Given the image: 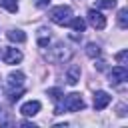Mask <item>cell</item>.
Listing matches in <instances>:
<instances>
[{
  "label": "cell",
  "instance_id": "8fae6325",
  "mask_svg": "<svg viewBox=\"0 0 128 128\" xmlns=\"http://www.w3.org/2000/svg\"><path fill=\"white\" fill-rule=\"evenodd\" d=\"M6 36H8V40H12V42H24V40H26V34H24L22 30H10Z\"/></svg>",
  "mask_w": 128,
  "mask_h": 128
},
{
  "label": "cell",
  "instance_id": "9c48e42d",
  "mask_svg": "<svg viewBox=\"0 0 128 128\" xmlns=\"http://www.w3.org/2000/svg\"><path fill=\"white\" fill-rule=\"evenodd\" d=\"M78 80H80V66L78 64H70V68L66 70V82L70 86H74V84H78Z\"/></svg>",
  "mask_w": 128,
  "mask_h": 128
},
{
  "label": "cell",
  "instance_id": "2e32d148",
  "mask_svg": "<svg viewBox=\"0 0 128 128\" xmlns=\"http://www.w3.org/2000/svg\"><path fill=\"white\" fill-rule=\"evenodd\" d=\"M48 42H50V36H46V30L40 28L38 30V44L40 46H48Z\"/></svg>",
  "mask_w": 128,
  "mask_h": 128
},
{
  "label": "cell",
  "instance_id": "7c38bea8",
  "mask_svg": "<svg viewBox=\"0 0 128 128\" xmlns=\"http://www.w3.org/2000/svg\"><path fill=\"white\" fill-rule=\"evenodd\" d=\"M118 24H120L122 30L128 28V8H122V10L118 12Z\"/></svg>",
  "mask_w": 128,
  "mask_h": 128
},
{
  "label": "cell",
  "instance_id": "5b68a950",
  "mask_svg": "<svg viewBox=\"0 0 128 128\" xmlns=\"http://www.w3.org/2000/svg\"><path fill=\"white\" fill-rule=\"evenodd\" d=\"M88 22H90L96 30H104V28H106V18H104L98 10H94V8L88 12Z\"/></svg>",
  "mask_w": 128,
  "mask_h": 128
},
{
  "label": "cell",
  "instance_id": "6da1fadb",
  "mask_svg": "<svg viewBox=\"0 0 128 128\" xmlns=\"http://www.w3.org/2000/svg\"><path fill=\"white\" fill-rule=\"evenodd\" d=\"M48 16H50V20H52L54 24H58V26H68V24H70V20H72V8L62 4V6L52 8Z\"/></svg>",
  "mask_w": 128,
  "mask_h": 128
},
{
  "label": "cell",
  "instance_id": "ba28073f",
  "mask_svg": "<svg viewBox=\"0 0 128 128\" xmlns=\"http://www.w3.org/2000/svg\"><path fill=\"white\" fill-rule=\"evenodd\" d=\"M40 108H42V104H40L38 100H30V102L22 104L20 112H22L24 116H34V114H38V112H40Z\"/></svg>",
  "mask_w": 128,
  "mask_h": 128
},
{
  "label": "cell",
  "instance_id": "8992f818",
  "mask_svg": "<svg viewBox=\"0 0 128 128\" xmlns=\"http://www.w3.org/2000/svg\"><path fill=\"white\" fill-rule=\"evenodd\" d=\"M108 104H110V94L104 92V90H98L94 94V108L96 110H104Z\"/></svg>",
  "mask_w": 128,
  "mask_h": 128
},
{
  "label": "cell",
  "instance_id": "ac0fdd59",
  "mask_svg": "<svg viewBox=\"0 0 128 128\" xmlns=\"http://www.w3.org/2000/svg\"><path fill=\"white\" fill-rule=\"evenodd\" d=\"M48 96H52V100L58 102L60 96H62V92H60V88H50V90H48Z\"/></svg>",
  "mask_w": 128,
  "mask_h": 128
},
{
  "label": "cell",
  "instance_id": "ffe728a7",
  "mask_svg": "<svg viewBox=\"0 0 128 128\" xmlns=\"http://www.w3.org/2000/svg\"><path fill=\"white\" fill-rule=\"evenodd\" d=\"M50 2H52V0H36V6H38V8H48Z\"/></svg>",
  "mask_w": 128,
  "mask_h": 128
},
{
  "label": "cell",
  "instance_id": "277c9868",
  "mask_svg": "<svg viewBox=\"0 0 128 128\" xmlns=\"http://www.w3.org/2000/svg\"><path fill=\"white\" fill-rule=\"evenodd\" d=\"M2 60H4L6 64H18V62L22 60V52L16 50V48L6 46V48L2 50Z\"/></svg>",
  "mask_w": 128,
  "mask_h": 128
},
{
  "label": "cell",
  "instance_id": "4fadbf2b",
  "mask_svg": "<svg viewBox=\"0 0 128 128\" xmlns=\"http://www.w3.org/2000/svg\"><path fill=\"white\" fill-rule=\"evenodd\" d=\"M98 54H100V46H98V44H94V42H88V44H86V56L96 58Z\"/></svg>",
  "mask_w": 128,
  "mask_h": 128
},
{
  "label": "cell",
  "instance_id": "3957f363",
  "mask_svg": "<svg viewBox=\"0 0 128 128\" xmlns=\"http://www.w3.org/2000/svg\"><path fill=\"white\" fill-rule=\"evenodd\" d=\"M108 78H110V84H120V82H124V80H128V70H126V66H114L112 70H110V74H108Z\"/></svg>",
  "mask_w": 128,
  "mask_h": 128
},
{
  "label": "cell",
  "instance_id": "7a4b0ae2",
  "mask_svg": "<svg viewBox=\"0 0 128 128\" xmlns=\"http://www.w3.org/2000/svg\"><path fill=\"white\" fill-rule=\"evenodd\" d=\"M82 108H84V100H82L80 94L74 92V94H68V96L64 98L62 106H58L54 114H62L64 110H66V112H78V110H82Z\"/></svg>",
  "mask_w": 128,
  "mask_h": 128
},
{
  "label": "cell",
  "instance_id": "30bf717a",
  "mask_svg": "<svg viewBox=\"0 0 128 128\" xmlns=\"http://www.w3.org/2000/svg\"><path fill=\"white\" fill-rule=\"evenodd\" d=\"M22 84H24V74L18 70V72H10V76H8V86L10 88H22Z\"/></svg>",
  "mask_w": 128,
  "mask_h": 128
},
{
  "label": "cell",
  "instance_id": "9a60e30c",
  "mask_svg": "<svg viewBox=\"0 0 128 128\" xmlns=\"http://www.w3.org/2000/svg\"><path fill=\"white\" fill-rule=\"evenodd\" d=\"M0 4H2L8 12H16V10H18V0H0Z\"/></svg>",
  "mask_w": 128,
  "mask_h": 128
},
{
  "label": "cell",
  "instance_id": "d6986e66",
  "mask_svg": "<svg viewBox=\"0 0 128 128\" xmlns=\"http://www.w3.org/2000/svg\"><path fill=\"white\" fill-rule=\"evenodd\" d=\"M126 56H128V52H126V50L118 52V54H116V60H118V64H122V66H124V62H126Z\"/></svg>",
  "mask_w": 128,
  "mask_h": 128
},
{
  "label": "cell",
  "instance_id": "e0dca14e",
  "mask_svg": "<svg viewBox=\"0 0 128 128\" xmlns=\"http://www.w3.org/2000/svg\"><path fill=\"white\" fill-rule=\"evenodd\" d=\"M96 6L98 8H114L116 6V0H98Z\"/></svg>",
  "mask_w": 128,
  "mask_h": 128
},
{
  "label": "cell",
  "instance_id": "5bb4252c",
  "mask_svg": "<svg viewBox=\"0 0 128 128\" xmlns=\"http://www.w3.org/2000/svg\"><path fill=\"white\" fill-rule=\"evenodd\" d=\"M70 26H72L76 32H84V30H86V22H84L82 18H72V20H70Z\"/></svg>",
  "mask_w": 128,
  "mask_h": 128
},
{
  "label": "cell",
  "instance_id": "52a82bcc",
  "mask_svg": "<svg viewBox=\"0 0 128 128\" xmlns=\"http://www.w3.org/2000/svg\"><path fill=\"white\" fill-rule=\"evenodd\" d=\"M54 50H56V56H54V54L50 56L52 62H64V60H68V58L72 56V50H68V46H62V44H58Z\"/></svg>",
  "mask_w": 128,
  "mask_h": 128
}]
</instances>
